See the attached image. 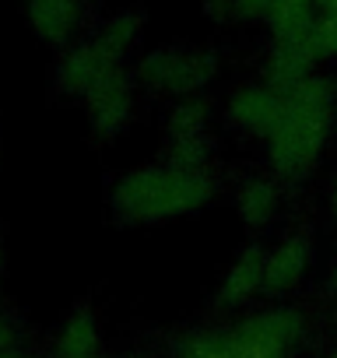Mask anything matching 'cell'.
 Listing matches in <instances>:
<instances>
[{
	"label": "cell",
	"instance_id": "cell-1",
	"mask_svg": "<svg viewBox=\"0 0 337 358\" xmlns=\"http://www.w3.org/2000/svg\"><path fill=\"white\" fill-rule=\"evenodd\" d=\"M327 106L323 81H302L281 95V116L271 130V162L281 176H299L316 162L327 137Z\"/></svg>",
	"mask_w": 337,
	"mask_h": 358
},
{
	"label": "cell",
	"instance_id": "cell-2",
	"mask_svg": "<svg viewBox=\"0 0 337 358\" xmlns=\"http://www.w3.org/2000/svg\"><path fill=\"white\" fill-rule=\"evenodd\" d=\"M211 197L204 172L180 169H144L130 172L116 187V208L127 218H173L201 208Z\"/></svg>",
	"mask_w": 337,
	"mask_h": 358
},
{
	"label": "cell",
	"instance_id": "cell-3",
	"mask_svg": "<svg viewBox=\"0 0 337 358\" xmlns=\"http://www.w3.org/2000/svg\"><path fill=\"white\" fill-rule=\"evenodd\" d=\"M302 320L292 309H274V313H260L246 323H239L229 341L236 358H281L288 351V344L299 337Z\"/></svg>",
	"mask_w": 337,
	"mask_h": 358
},
{
	"label": "cell",
	"instance_id": "cell-4",
	"mask_svg": "<svg viewBox=\"0 0 337 358\" xmlns=\"http://www.w3.org/2000/svg\"><path fill=\"white\" fill-rule=\"evenodd\" d=\"M88 102H92V123L99 134H116L127 120V109H130V88L123 81V74H116L113 67L92 85L88 92Z\"/></svg>",
	"mask_w": 337,
	"mask_h": 358
},
{
	"label": "cell",
	"instance_id": "cell-5",
	"mask_svg": "<svg viewBox=\"0 0 337 358\" xmlns=\"http://www.w3.org/2000/svg\"><path fill=\"white\" fill-rule=\"evenodd\" d=\"M306 260H309V243H306V239H288V243H281V246L264 260V288H267V292H285V288H292V285L302 278Z\"/></svg>",
	"mask_w": 337,
	"mask_h": 358
},
{
	"label": "cell",
	"instance_id": "cell-6",
	"mask_svg": "<svg viewBox=\"0 0 337 358\" xmlns=\"http://www.w3.org/2000/svg\"><path fill=\"white\" fill-rule=\"evenodd\" d=\"M232 116L250 127V130H264L271 134L278 116H281V99L274 92H264V88H250V92H239L232 99Z\"/></svg>",
	"mask_w": 337,
	"mask_h": 358
},
{
	"label": "cell",
	"instance_id": "cell-7",
	"mask_svg": "<svg viewBox=\"0 0 337 358\" xmlns=\"http://www.w3.org/2000/svg\"><path fill=\"white\" fill-rule=\"evenodd\" d=\"M257 288H264V257H260L257 250H246V253L232 264V271H229V278H225L218 299H222V302H243V299H250Z\"/></svg>",
	"mask_w": 337,
	"mask_h": 358
},
{
	"label": "cell",
	"instance_id": "cell-8",
	"mask_svg": "<svg viewBox=\"0 0 337 358\" xmlns=\"http://www.w3.org/2000/svg\"><path fill=\"white\" fill-rule=\"evenodd\" d=\"M148 78L162 88H173V92H187L194 85H201L204 67H197V60H183V57H155L148 60Z\"/></svg>",
	"mask_w": 337,
	"mask_h": 358
},
{
	"label": "cell",
	"instance_id": "cell-9",
	"mask_svg": "<svg viewBox=\"0 0 337 358\" xmlns=\"http://www.w3.org/2000/svg\"><path fill=\"white\" fill-rule=\"evenodd\" d=\"M106 71H109V57L102 53V46H92V50H78V53L67 60V67H64V81H67V88L88 95L92 85H95Z\"/></svg>",
	"mask_w": 337,
	"mask_h": 358
},
{
	"label": "cell",
	"instance_id": "cell-10",
	"mask_svg": "<svg viewBox=\"0 0 337 358\" xmlns=\"http://www.w3.org/2000/svg\"><path fill=\"white\" fill-rule=\"evenodd\" d=\"M99 330L88 313H74L60 334V358H95Z\"/></svg>",
	"mask_w": 337,
	"mask_h": 358
},
{
	"label": "cell",
	"instance_id": "cell-11",
	"mask_svg": "<svg viewBox=\"0 0 337 358\" xmlns=\"http://www.w3.org/2000/svg\"><path fill=\"white\" fill-rule=\"evenodd\" d=\"M32 18H36V29L46 39H64L71 32L74 8H71V0H36V4H32Z\"/></svg>",
	"mask_w": 337,
	"mask_h": 358
},
{
	"label": "cell",
	"instance_id": "cell-12",
	"mask_svg": "<svg viewBox=\"0 0 337 358\" xmlns=\"http://www.w3.org/2000/svg\"><path fill=\"white\" fill-rule=\"evenodd\" d=\"M271 211H274V187L264 183V179H250V183L243 187V194H239V215H243V222L260 225V222L271 218Z\"/></svg>",
	"mask_w": 337,
	"mask_h": 358
},
{
	"label": "cell",
	"instance_id": "cell-13",
	"mask_svg": "<svg viewBox=\"0 0 337 358\" xmlns=\"http://www.w3.org/2000/svg\"><path fill=\"white\" fill-rule=\"evenodd\" d=\"M183 358H236V351L225 334H201L183 344Z\"/></svg>",
	"mask_w": 337,
	"mask_h": 358
},
{
	"label": "cell",
	"instance_id": "cell-14",
	"mask_svg": "<svg viewBox=\"0 0 337 358\" xmlns=\"http://www.w3.org/2000/svg\"><path fill=\"white\" fill-rule=\"evenodd\" d=\"M201 123H204V109L201 106H180L168 127H173L176 141H194V137H201Z\"/></svg>",
	"mask_w": 337,
	"mask_h": 358
},
{
	"label": "cell",
	"instance_id": "cell-15",
	"mask_svg": "<svg viewBox=\"0 0 337 358\" xmlns=\"http://www.w3.org/2000/svg\"><path fill=\"white\" fill-rule=\"evenodd\" d=\"M0 351H15V330L4 320H0Z\"/></svg>",
	"mask_w": 337,
	"mask_h": 358
},
{
	"label": "cell",
	"instance_id": "cell-16",
	"mask_svg": "<svg viewBox=\"0 0 337 358\" xmlns=\"http://www.w3.org/2000/svg\"><path fill=\"white\" fill-rule=\"evenodd\" d=\"M330 211L337 215V183H334V190H330Z\"/></svg>",
	"mask_w": 337,
	"mask_h": 358
},
{
	"label": "cell",
	"instance_id": "cell-17",
	"mask_svg": "<svg viewBox=\"0 0 337 358\" xmlns=\"http://www.w3.org/2000/svg\"><path fill=\"white\" fill-rule=\"evenodd\" d=\"M0 358H18L15 351H0Z\"/></svg>",
	"mask_w": 337,
	"mask_h": 358
},
{
	"label": "cell",
	"instance_id": "cell-18",
	"mask_svg": "<svg viewBox=\"0 0 337 358\" xmlns=\"http://www.w3.org/2000/svg\"><path fill=\"white\" fill-rule=\"evenodd\" d=\"M0 267H4V243H0Z\"/></svg>",
	"mask_w": 337,
	"mask_h": 358
},
{
	"label": "cell",
	"instance_id": "cell-19",
	"mask_svg": "<svg viewBox=\"0 0 337 358\" xmlns=\"http://www.w3.org/2000/svg\"><path fill=\"white\" fill-rule=\"evenodd\" d=\"M330 358H337V355H330Z\"/></svg>",
	"mask_w": 337,
	"mask_h": 358
},
{
	"label": "cell",
	"instance_id": "cell-20",
	"mask_svg": "<svg viewBox=\"0 0 337 358\" xmlns=\"http://www.w3.org/2000/svg\"><path fill=\"white\" fill-rule=\"evenodd\" d=\"M334 281H337V274H334Z\"/></svg>",
	"mask_w": 337,
	"mask_h": 358
}]
</instances>
